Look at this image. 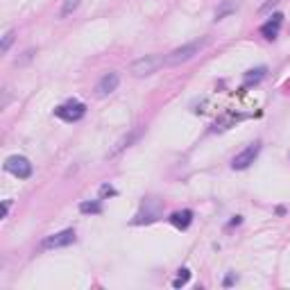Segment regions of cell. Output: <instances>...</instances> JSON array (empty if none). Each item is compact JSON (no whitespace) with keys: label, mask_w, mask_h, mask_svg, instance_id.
Instances as JSON below:
<instances>
[{"label":"cell","mask_w":290,"mask_h":290,"mask_svg":"<svg viewBox=\"0 0 290 290\" xmlns=\"http://www.w3.org/2000/svg\"><path fill=\"white\" fill-rule=\"evenodd\" d=\"M161 66H165V57H159V54H145L141 59H136L129 66V72L134 77H147L152 72H157Z\"/></svg>","instance_id":"1"},{"label":"cell","mask_w":290,"mask_h":290,"mask_svg":"<svg viewBox=\"0 0 290 290\" xmlns=\"http://www.w3.org/2000/svg\"><path fill=\"white\" fill-rule=\"evenodd\" d=\"M206 46V39L202 41H193V43H186V46L177 48V50H172L168 57H165V66H179V64H184V61L193 59L195 54Z\"/></svg>","instance_id":"2"},{"label":"cell","mask_w":290,"mask_h":290,"mask_svg":"<svg viewBox=\"0 0 290 290\" xmlns=\"http://www.w3.org/2000/svg\"><path fill=\"white\" fill-rule=\"evenodd\" d=\"M84 113H86V107L82 105V102H77V100H71V102L59 105L54 109V116L61 120H66V123H75V120H79Z\"/></svg>","instance_id":"3"},{"label":"cell","mask_w":290,"mask_h":290,"mask_svg":"<svg viewBox=\"0 0 290 290\" xmlns=\"http://www.w3.org/2000/svg\"><path fill=\"white\" fill-rule=\"evenodd\" d=\"M258 152H261V143L247 145L243 152H238L236 157H234V161H231V168H234V170H245V168H250V165L256 161Z\"/></svg>","instance_id":"4"},{"label":"cell","mask_w":290,"mask_h":290,"mask_svg":"<svg viewBox=\"0 0 290 290\" xmlns=\"http://www.w3.org/2000/svg\"><path fill=\"white\" fill-rule=\"evenodd\" d=\"M5 170L12 172L14 177H18V179H27L30 175H32V163H30L25 157L14 154V157H9L5 161Z\"/></svg>","instance_id":"5"},{"label":"cell","mask_w":290,"mask_h":290,"mask_svg":"<svg viewBox=\"0 0 290 290\" xmlns=\"http://www.w3.org/2000/svg\"><path fill=\"white\" fill-rule=\"evenodd\" d=\"M75 243V231L72 229H64L59 231V234H54V236H48L43 243H41V247L43 250H59V247H68V245Z\"/></svg>","instance_id":"6"},{"label":"cell","mask_w":290,"mask_h":290,"mask_svg":"<svg viewBox=\"0 0 290 290\" xmlns=\"http://www.w3.org/2000/svg\"><path fill=\"white\" fill-rule=\"evenodd\" d=\"M118 84H120L118 72H107L105 77L98 82V86H95V95L98 98H107V95H111L118 89Z\"/></svg>","instance_id":"7"},{"label":"cell","mask_w":290,"mask_h":290,"mask_svg":"<svg viewBox=\"0 0 290 290\" xmlns=\"http://www.w3.org/2000/svg\"><path fill=\"white\" fill-rule=\"evenodd\" d=\"M281 23H284V16L281 14H274L272 16V20H268L263 27H261V34H263L265 39H277V34H279V27H281Z\"/></svg>","instance_id":"8"},{"label":"cell","mask_w":290,"mask_h":290,"mask_svg":"<svg viewBox=\"0 0 290 290\" xmlns=\"http://www.w3.org/2000/svg\"><path fill=\"white\" fill-rule=\"evenodd\" d=\"M170 222L177 227V229H188L193 222V211H188V209H184V211H177L170 216Z\"/></svg>","instance_id":"9"},{"label":"cell","mask_w":290,"mask_h":290,"mask_svg":"<svg viewBox=\"0 0 290 290\" xmlns=\"http://www.w3.org/2000/svg\"><path fill=\"white\" fill-rule=\"evenodd\" d=\"M238 0H222V5L218 7V12H216V20H222L224 16H229V14H234L238 9Z\"/></svg>","instance_id":"10"},{"label":"cell","mask_w":290,"mask_h":290,"mask_svg":"<svg viewBox=\"0 0 290 290\" xmlns=\"http://www.w3.org/2000/svg\"><path fill=\"white\" fill-rule=\"evenodd\" d=\"M136 139H139V132H132L129 136H125V139H120L118 143H116V147H113V150L109 152V157H118L120 152L125 150V147H129V145H132Z\"/></svg>","instance_id":"11"},{"label":"cell","mask_w":290,"mask_h":290,"mask_svg":"<svg viewBox=\"0 0 290 290\" xmlns=\"http://www.w3.org/2000/svg\"><path fill=\"white\" fill-rule=\"evenodd\" d=\"M263 75H265V68H256V71H250L247 75H245V89H247L252 82H254V84H256V82H261V79H263Z\"/></svg>","instance_id":"12"},{"label":"cell","mask_w":290,"mask_h":290,"mask_svg":"<svg viewBox=\"0 0 290 290\" xmlns=\"http://www.w3.org/2000/svg\"><path fill=\"white\" fill-rule=\"evenodd\" d=\"M79 7V0H64V5H61V18H64V16H71L72 12H75V9H77Z\"/></svg>","instance_id":"13"},{"label":"cell","mask_w":290,"mask_h":290,"mask_svg":"<svg viewBox=\"0 0 290 290\" xmlns=\"http://www.w3.org/2000/svg\"><path fill=\"white\" fill-rule=\"evenodd\" d=\"M79 211L82 213H100L102 211V204H100V202H82V204H79Z\"/></svg>","instance_id":"14"},{"label":"cell","mask_w":290,"mask_h":290,"mask_svg":"<svg viewBox=\"0 0 290 290\" xmlns=\"http://www.w3.org/2000/svg\"><path fill=\"white\" fill-rule=\"evenodd\" d=\"M188 279H191V272L184 268V270H179V274H177V279L172 281V286H175V288H181V286L188 284Z\"/></svg>","instance_id":"15"},{"label":"cell","mask_w":290,"mask_h":290,"mask_svg":"<svg viewBox=\"0 0 290 290\" xmlns=\"http://www.w3.org/2000/svg\"><path fill=\"white\" fill-rule=\"evenodd\" d=\"M14 36H16V34H14V30H9V32L2 36V43H0V53H7V50H9V46L14 43Z\"/></svg>","instance_id":"16"},{"label":"cell","mask_w":290,"mask_h":290,"mask_svg":"<svg viewBox=\"0 0 290 290\" xmlns=\"http://www.w3.org/2000/svg\"><path fill=\"white\" fill-rule=\"evenodd\" d=\"M107 195H116V188L109 184H105L102 188H100V198H107Z\"/></svg>","instance_id":"17"},{"label":"cell","mask_w":290,"mask_h":290,"mask_svg":"<svg viewBox=\"0 0 290 290\" xmlns=\"http://www.w3.org/2000/svg\"><path fill=\"white\" fill-rule=\"evenodd\" d=\"M277 2H279V0H270V2H265V5L261 7V14H268V12H270V9H272V7L277 5Z\"/></svg>","instance_id":"18"},{"label":"cell","mask_w":290,"mask_h":290,"mask_svg":"<svg viewBox=\"0 0 290 290\" xmlns=\"http://www.w3.org/2000/svg\"><path fill=\"white\" fill-rule=\"evenodd\" d=\"M7 213H9V199L2 202V218H7Z\"/></svg>","instance_id":"19"}]
</instances>
